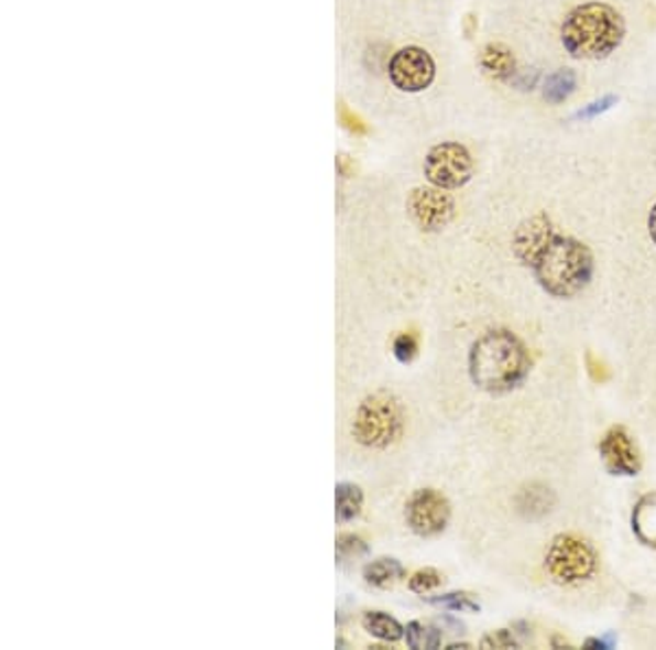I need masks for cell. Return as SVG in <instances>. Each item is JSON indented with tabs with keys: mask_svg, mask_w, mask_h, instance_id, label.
<instances>
[{
	"mask_svg": "<svg viewBox=\"0 0 656 650\" xmlns=\"http://www.w3.org/2000/svg\"><path fill=\"white\" fill-rule=\"evenodd\" d=\"M532 357L523 339L510 328L482 333L469 350V375L475 388L505 394L516 390L529 375Z\"/></svg>",
	"mask_w": 656,
	"mask_h": 650,
	"instance_id": "obj_1",
	"label": "cell"
},
{
	"mask_svg": "<svg viewBox=\"0 0 656 650\" xmlns=\"http://www.w3.org/2000/svg\"><path fill=\"white\" fill-rule=\"evenodd\" d=\"M529 270L549 296L573 299L593 281L595 261L589 246L556 232Z\"/></svg>",
	"mask_w": 656,
	"mask_h": 650,
	"instance_id": "obj_2",
	"label": "cell"
},
{
	"mask_svg": "<svg viewBox=\"0 0 656 650\" xmlns=\"http://www.w3.org/2000/svg\"><path fill=\"white\" fill-rule=\"evenodd\" d=\"M626 35L622 13L606 2H584L569 11L560 37L565 51L576 59H604Z\"/></svg>",
	"mask_w": 656,
	"mask_h": 650,
	"instance_id": "obj_3",
	"label": "cell"
},
{
	"mask_svg": "<svg viewBox=\"0 0 656 650\" xmlns=\"http://www.w3.org/2000/svg\"><path fill=\"white\" fill-rule=\"evenodd\" d=\"M403 427V405L387 390H376L368 394L359 403L352 419V436L361 447L368 449H387L401 438Z\"/></svg>",
	"mask_w": 656,
	"mask_h": 650,
	"instance_id": "obj_4",
	"label": "cell"
},
{
	"mask_svg": "<svg viewBox=\"0 0 656 650\" xmlns=\"http://www.w3.org/2000/svg\"><path fill=\"white\" fill-rule=\"evenodd\" d=\"M545 570L554 581L573 585L595 574L598 552L587 539L576 534H558L545 554Z\"/></svg>",
	"mask_w": 656,
	"mask_h": 650,
	"instance_id": "obj_5",
	"label": "cell"
},
{
	"mask_svg": "<svg viewBox=\"0 0 656 650\" xmlns=\"http://www.w3.org/2000/svg\"><path fill=\"white\" fill-rule=\"evenodd\" d=\"M425 177L431 186L451 191L464 186L473 173H475V163L471 152L462 143H440L429 150L423 164Z\"/></svg>",
	"mask_w": 656,
	"mask_h": 650,
	"instance_id": "obj_6",
	"label": "cell"
},
{
	"mask_svg": "<svg viewBox=\"0 0 656 650\" xmlns=\"http://www.w3.org/2000/svg\"><path fill=\"white\" fill-rule=\"evenodd\" d=\"M405 521L418 537H436L447 530L451 521V503L436 488H418L405 503Z\"/></svg>",
	"mask_w": 656,
	"mask_h": 650,
	"instance_id": "obj_7",
	"label": "cell"
},
{
	"mask_svg": "<svg viewBox=\"0 0 656 650\" xmlns=\"http://www.w3.org/2000/svg\"><path fill=\"white\" fill-rule=\"evenodd\" d=\"M434 57L420 46H405L390 59V82L403 93H423L434 84Z\"/></svg>",
	"mask_w": 656,
	"mask_h": 650,
	"instance_id": "obj_8",
	"label": "cell"
},
{
	"mask_svg": "<svg viewBox=\"0 0 656 650\" xmlns=\"http://www.w3.org/2000/svg\"><path fill=\"white\" fill-rule=\"evenodd\" d=\"M407 213L425 232L442 230L456 215L453 197L438 186H418L407 197Z\"/></svg>",
	"mask_w": 656,
	"mask_h": 650,
	"instance_id": "obj_9",
	"label": "cell"
},
{
	"mask_svg": "<svg viewBox=\"0 0 656 650\" xmlns=\"http://www.w3.org/2000/svg\"><path fill=\"white\" fill-rule=\"evenodd\" d=\"M600 458L611 476L635 478L642 472V456L633 434L624 425H613L600 441Z\"/></svg>",
	"mask_w": 656,
	"mask_h": 650,
	"instance_id": "obj_10",
	"label": "cell"
},
{
	"mask_svg": "<svg viewBox=\"0 0 656 650\" xmlns=\"http://www.w3.org/2000/svg\"><path fill=\"white\" fill-rule=\"evenodd\" d=\"M554 235H556V228H554L551 219L545 213H538V215L521 221L518 228L514 230V237H512L514 257L525 268H532V263L543 252V248L551 241Z\"/></svg>",
	"mask_w": 656,
	"mask_h": 650,
	"instance_id": "obj_11",
	"label": "cell"
},
{
	"mask_svg": "<svg viewBox=\"0 0 656 650\" xmlns=\"http://www.w3.org/2000/svg\"><path fill=\"white\" fill-rule=\"evenodd\" d=\"M631 523H633V532L635 537L656 550V490L653 492H646L633 508V517H631Z\"/></svg>",
	"mask_w": 656,
	"mask_h": 650,
	"instance_id": "obj_12",
	"label": "cell"
},
{
	"mask_svg": "<svg viewBox=\"0 0 656 650\" xmlns=\"http://www.w3.org/2000/svg\"><path fill=\"white\" fill-rule=\"evenodd\" d=\"M480 66L489 77L501 79V82L510 79L516 73L514 53L505 44H499V42H491L482 48Z\"/></svg>",
	"mask_w": 656,
	"mask_h": 650,
	"instance_id": "obj_13",
	"label": "cell"
},
{
	"mask_svg": "<svg viewBox=\"0 0 656 650\" xmlns=\"http://www.w3.org/2000/svg\"><path fill=\"white\" fill-rule=\"evenodd\" d=\"M401 578H405V567L398 559L392 556H379L363 567V581L376 589L392 587Z\"/></svg>",
	"mask_w": 656,
	"mask_h": 650,
	"instance_id": "obj_14",
	"label": "cell"
},
{
	"mask_svg": "<svg viewBox=\"0 0 656 650\" xmlns=\"http://www.w3.org/2000/svg\"><path fill=\"white\" fill-rule=\"evenodd\" d=\"M361 625L379 642L394 644L405 638V627L394 616H390L385 611H365L361 618Z\"/></svg>",
	"mask_w": 656,
	"mask_h": 650,
	"instance_id": "obj_15",
	"label": "cell"
},
{
	"mask_svg": "<svg viewBox=\"0 0 656 650\" xmlns=\"http://www.w3.org/2000/svg\"><path fill=\"white\" fill-rule=\"evenodd\" d=\"M363 490L352 483H339L335 487V519L337 523L354 521L363 510Z\"/></svg>",
	"mask_w": 656,
	"mask_h": 650,
	"instance_id": "obj_16",
	"label": "cell"
},
{
	"mask_svg": "<svg viewBox=\"0 0 656 650\" xmlns=\"http://www.w3.org/2000/svg\"><path fill=\"white\" fill-rule=\"evenodd\" d=\"M578 86V77L571 68H560L556 73H551L547 79H545V86H543V97L547 104L551 106H558L562 101H567L573 90Z\"/></svg>",
	"mask_w": 656,
	"mask_h": 650,
	"instance_id": "obj_17",
	"label": "cell"
},
{
	"mask_svg": "<svg viewBox=\"0 0 656 650\" xmlns=\"http://www.w3.org/2000/svg\"><path fill=\"white\" fill-rule=\"evenodd\" d=\"M518 510L529 517V519H536V517H543L551 510L554 506V492L547 487H540V485H532L529 488H523L518 499Z\"/></svg>",
	"mask_w": 656,
	"mask_h": 650,
	"instance_id": "obj_18",
	"label": "cell"
},
{
	"mask_svg": "<svg viewBox=\"0 0 656 650\" xmlns=\"http://www.w3.org/2000/svg\"><path fill=\"white\" fill-rule=\"evenodd\" d=\"M407 647L412 650H434L442 647V631L431 627V625H425V622H409L405 627V638Z\"/></svg>",
	"mask_w": 656,
	"mask_h": 650,
	"instance_id": "obj_19",
	"label": "cell"
},
{
	"mask_svg": "<svg viewBox=\"0 0 656 650\" xmlns=\"http://www.w3.org/2000/svg\"><path fill=\"white\" fill-rule=\"evenodd\" d=\"M427 603L445 607L456 614H480L482 611L480 600H475V596L469 592H451V594L434 596V598H427Z\"/></svg>",
	"mask_w": 656,
	"mask_h": 650,
	"instance_id": "obj_20",
	"label": "cell"
},
{
	"mask_svg": "<svg viewBox=\"0 0 656 650\" xmlns=\"http://www.w3.org/2000/svg\"><path fill=\"white\" fill-rule=\"evenodd\" d=\"M335 554H337V561L343 565V563H350V561H357L361 556L368 554V543L357 537V534H339L337 541H335Z\"/></svg>",
	"mask_w": 656,
	"mask_h": 650,
	"instance_id": "obj_21",
	"label": "cell"
},
{
	"mask_svg": "<svg viewBox=\"0 0 656 650\" xmlns=\"http://www.w3.org/2000/svg\"><path fill=\"white\" fill-rule=\"evenodd\" d=\"M445 576L436 567H423L409 576V592L427 596L442 585Z\"/></svg>",
	"mask_w": 656,
	"mask_h": 650,
	"instance_id": "obj_22",
	"label": "cell"
},
{
	"mask_svg": "<svg viewBox=\"0 0 656 650\" xmlns=\"http://www.w3.org/2000/svg\"><path fill=\"white\" fill-rule=\"evenodd\" d=\"M392 353L401 364H412L418 355V339L412 333H401L392 342Z\"/></svg>",
	"mask_w": 656,
	"mask_h": 650,
	"instance_id": "obj_23",
	"label": "cell"
},
{
	"mask_svg": "<svg viewBox=\"0 0 656 650\" xmlns=\"http://www.w3.org/2000/svg\"><path fill=\"white\" fill-rule=\"evenodd\" d=\"M617 101H620V99H617L615 95H606V97H602V99H598V101L584 106L582 110H578V112L573 115V119H578V121H591V119L604 115L606 110H611Z\"/></svg>",
	"mask_w": 656,
	"mask_h": 650,
	"instance_id": "obj_24",
	"label": "cell"
},
{
	"mask_svg": "<svg viewBox=\"0 0 656 650\" xmlns=\"http://www.w3.org/2000/svg\"><path fill=\"white\" fill-rule=\"evenodd\" d=\"M480 647H482V649H516L518 642H516V638H514L512 631H507V629H496V631H492V633L484 636V638L480 640Z\"/></svg>",
	"mask_w": 656,
	"mask_h": 650,
	"instance_id": "obj_25",
	"label": "cell"
},
{
	"mask_svg": "<svg viewBox=\"0 0 656 650\" xmlns=\"http://www.w3.org/2000/svg\"><path fill=\"white\" fill-rule=\"evenodd\" d=\"M648 230H650V237H653V241L656 243V204L653 206V210H650V217H648Z\"/></svg>",
	"mask_w": 656,
	"mask_h": 650,
	"instance_id": "obj_26",
	"label": "cell"
},
{
	"mask_svg": "<svg viewBox=\"0 0 656 650\" xmlns=\"http://www.w3.org/2000/svg\"><path fill=\"white\" fill-rule=\"evenodd\" d=\"M587 649H591V647H598V649H609V644L604 642V640H587V644H584Z\"/></svg>",
	"mask_w": 656,
	"mask_h": 650,
	"instance_id": "obj_27",
	"label": "cell"
},
{
	"mask_svg": "<svg viewBox=\"0 0 656 650\" xmlns=\"http://www.w3.org/2000/svg\"><path fill=\"white\" fill-rule=\"evenodd\" d=\"M456 649H471V644H467V642H462V644H449L447 650H456Z\"/></svg>",
	"mask_w": 656,
	"mask_h": 650,
	"instance_id": "obj_28",
	"label": "cell"
}]
</instances>
